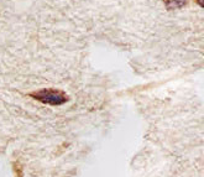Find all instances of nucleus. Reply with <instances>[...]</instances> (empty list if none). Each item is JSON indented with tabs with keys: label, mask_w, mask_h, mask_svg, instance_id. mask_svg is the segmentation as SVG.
Masks as SVG:
<instances>
[{
	"label": "nucleus",
	"mask_w": 204,
	"mask_h": 177,
	"mask_svg": "<svg viewBox=\"0 0 204 177\" xmlns=\"http://www.w3.org/2000/svg\"><path fill=\"white\" fill-rule=\"evenodd\" d=\"M32 97H35V99L42 102L43 104H48V105H53V107L62 105L68 101V97L66 94H63L62 92L51 91V89H43L41 92L32 94Z\"/></svg>",
	"instance_id": "1"
},
{
	"label": "nucleus",
	"mask_w": 204,
	"mask_h": 177,
	"mask_svg": "<svg viewBox=\"0 0 204 177\" xmlns=\"http://www.w3.org/2000/svg\"><path fill=\"white\" fill-rule=\"evenodd\" d=\"M165 4L168 9H178L186 4V0H165Z\"/></svg>",
	"instance_id": "2"
},
{
	"label": "nucleus",
	"mask_w": 204,
	"mask_h": 177,
	"mask_svg": "<svg viewBox=\"0 0 204 177\" xmlns=\"http://www.w3.org/2000/svg\"><path fill=\"white\" fill-rule=\"evenodd\" d=\"M198 3H199V5H203V4H202V0H198Z\"/></svg>",
	"instance_id": "3"
}]
</instances>
